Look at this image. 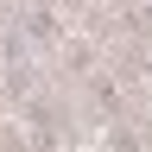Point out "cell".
<instances>
[{"label":"cell","instance_id":"cell-1","mask_svg":"<svg viewBox=\"0 0 152 152\" xmlns=\"http://www.w3.org/2000/svg\"><path fill=\"white\" fill-rule=\"evenodd\" d=\"M26 45H64V13L45 7V0H32V7H19V26H13Z\"/></svg>","mask_w":152,"mask_h":152},{"label":"cell","instance_id":"cell-2","mask_svg":"<svg viewBox=\"0 0 152 152\" xmlns=\"http://www.w3.org/2000/svg\"><path fill=\"white\" fill-rule=\"evenodd\" d=\"M89 102L108 114V121H127V95H121V83L114 76H89Z\"/></svg>","mask_w":152,"mask_h":152},{"label":"cell","instance_id":"cell-3","mask_svg":"<svg viewBox=\"0 0 152 152\" xmlns=\"http://www.w3.org/2000/svg\"><path fill=\"white\" fill-rule=\"evenodd\" d=\"M140 70H146V76H152V45H146V57H140Z\"/></svg>","mask_w":152,"mask_h":152},{"label":"cell","instance_id":"cell-4","mask_svg":"<svg viewBox=\"0 0 152 152\" xmlns=\"http://www.w3.org/2000/svg\"><path fill=\"white\" fill-rule=\"evenodd\" d=\"M0 32H7V7H0Z\"/></svg>","mask_w":152,"mask_h":152},{"label":"cell","instance_id":"cell-5","mask_svg":"<svg viewBox=\"0 0 152 152\" xmlns=\"http://www.w3.org/2000/svg\"><path fill=\"white\" fill-rule=\"evenodd\" d=\"M19 7H32V0H19Z\"/></svg>","mask_w":152,"mask_h":152}]
</instances>
